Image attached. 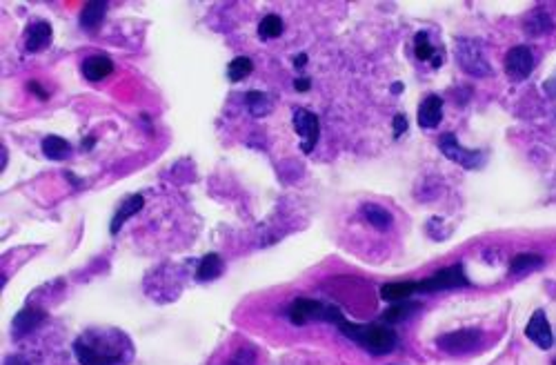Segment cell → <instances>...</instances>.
<instances>
[{
  "instance_id": "44dd1931",
  "label": "cell",
  "mask_w": 556,
  "mask_h": 365,
  "mask_svg": "<svg viewBox=\"0 0 556 365\" xmlns=\"http://www.w3.org/2000/svg\"><path fill=\"white\" fill-rule=\"evenodd\" d=\"M245 103H247V110H250V114H252V116H256V118H263V116H267L269 112H272V107H274L272 98H269L267 94H263V91H247Z\"/></svg>"
},
{
  "instance_id": "d6986e66",
  "label": "cell",
  "mask_w": 556,
  "mask_h": 365,
  "mask_svg": "<svg viewBox=\"0 0 556 365\" xmlns=\"http://www.w3.org/2000/svg\"><path fill=\"white\" fill-rule=\"evenodd\" d=\"M221 272H223V259L219 254H205L202 256V261H200V265H198V272H196V278L198 281H214V278H219L221 276Z\"/></svg>"
},
{
  "instance_id": "484cf974",
  "label": "cell",
  "mask_w": 556,
  "mask_h": 365,
  "mask_svg": "<svg viewBox=\"0 0 556 365\" xmlns=\"http://www.w3.org/2000/svg\"><path fill=\"white\" fill-rule=\"evenodd\" d=\"M414 53L418 60H432L434 58V45L429 43V36L425 32H418L414 38Z\"/></svg>"
},
{
  "instance_id": "ffe728a7",
  "label": "cell",
  "mask_w": 556,
  "mask_h": 365,
  "mask_svg": "<svg viewBox=\"0 0 556 365\" xmlns=\"http://www.w3.org/2000/svg\"><path fill=\"white\" fill-rule=\"evenodd\" d=\"M541 265H543V256H538V254H517L512 259V263H510V272L514 276H519V274L534 272V269H538Z\"/></svg>"
},
{
  "instance_id": "1f68e13d",
  "label": "cell",
  "mask_w": 556,
  "mask_h": 365,
  "mask_svg": "<svg viewBox=\"0 0 556 365\" xmlns=\"http://www.w3.org/2000/svg\"><path fill=\"white\" fill-rule=\"evenodd\" d=\"M305 63H307V53H298V56L294 58L296 67H305Z\"/></svg>"
},
{
  "instance_id": "8fae6325",
  "label": "cell",
  "mask_w": 556,
  "mask_h": 365,
  "mask_svg": "<svg viewBox=\"0 0 556 365\" xmlns=\"http://www.w3.org/2000/svg\"><path fill=\"white\" fill-rule=\"evenodd\" d=\"M51 43V27L47 20H34L27 27L25 47L27 51H40Z\"/></svg>"
},
{
  "instance_id": "d4e9b609",
  "label": "cell",
  "mask_w": 556,
  "mask_h": 365,
  "mask_svg": "<svg viewBox=\"0 0 556 365\" xmlns=\"http://www.w3.org/2000/svg\"><path fill=\"white\" fill-rule=\"evenodd\" d=\"M252 70H254L252 60L247 56H238V58H234L232 63H229V67H227V78L232 80V83H238V80L247 78L252 74Z\"/></svg>"
},
{
  "instance_id": "52a82bcc",
  "label": "cell",
  "mask_w": 556,
  "mask_h": 365,
  "mask_svg": "<svg viewBox=\"0 0 556 365\" xmlns=\"http://www.w3.org/2000/svg\"><path fill=\"white\" fill-rule=\"evenodd\" d=\"M483 339L481 330H474V328H465V330H456V332H447V334H441L437 339V345L443 350V352H450V354H465L470 350H474Z\"/></svg>"
},
{
  "instance_id": "3957f363",
  "label": "cell",
  "mask_w": 556,
  "mask_h": 365,
  "mask_svg": "<svg viewBox=\"0 0 556 365\" xmlns=\"http://www.w3.org/2000/svg\"><path fill=\"white\" fill-rule=\"evenodd\" d=\"M290 319L296 326H305L307 321H328V323H341L343 314L336 307L325 305L314 299H296L290 307Z\"/></svg>"
},
{
  "instance_id": "7402d4cb",
  "label": "cell",
  "mask_w": 556,
  "mask_h": 365,
  "mask_svg": "<svg viewBox=\"0 0 556 365\" xmlns=\"http://www.w3.org/2000/svg\"><path fill=\"white\" fill-rule=\"evenodd\" d=\"M43 152L51 160H63V158L70 156L72 147H70V143H67L65 139H60V136H45V141H43Z\"/></svg>"
},
{
  "instance_id": "8992f818",
  "label": "cell",
  "mask_w": 556,
  "mask_h": 365,
  "mask_svg": "<svg viewBox=\"0 0 556 365\" xmlns=\"http://www.w3.org/2000/svg\"><path fill=\"white\" fill-rule=\"evenodd\" d=\"M465 286H470V281H467V276L463 272V267L452 265V267L441 269V272H437V274L425 278V281H418V292L432 294V292L456 290V288H465Z\"/></svg>"
},
{
  "instance_id": "ba28073f",
  "label": "cell",
  "mask_w": 556,
  "mask_h": 365,
  "mask_svg": "<svg viewBox=\"0 0 556 365\" xmlns=\"http://www.w3.org/2000/svg\"><path fill=\"white\" fill-rule=\"evenodd\" d=\"M294 129L298 136L303 139L301 150L305 154H309L314 150V145L318 143V134H321V125H318V116L309 110H296L294 112Z\"/></svg>"
},
{
  "instance_id": "4fadbf2b",
  "label": "cell",
  "mask_w": 556,
  "mask_h": 365,
  "mask_svg": "<svg viewBox=\"0 0 556 365\" xmlns=\"http://www.w3.org/2000/svg\"><path fill=\"white\" fill-rule=\"evenodd\" d=\"M45 321V312L43 309H34V307H25L20 312L13 316L11 328H13V336L20 334H30L32 330H36L40 323Z\"/></svg>"
},
{
  "instance_id": "e0dca14e",
  "label": "cell",
  "mask_w": 556,
  "mask_h": 365,
  "mask_svg": "<svg viewBox=\"0 0 556 365\" xmlns=\"http://www.w3.org/2000/svg\"><path fill=\"white\" fill-rule=\"evenodd\" d=\"M107 13V3H87L85 9L80 11V27L85 32H96L101 23L105 20Z\"/></svg>"
},
{
  "instance_id": "f546056e",
  "label": "cell",
  "mask_w": 556,
  "mask_h": 365,
  "mask_svg": "<svg viewBox=\"0 0 556 365\" xmlns=\"http://www.w3.org/2000/svg\"><path fill=\"white\" fill-rule=\"evenodd\" d=\"M30 89H32V91L36 94V96H38L40 101H47V91H45L43 87H38V83H36V80H32V83H30Z\"/></svg>"
},
{
  "instance_id": "9a60e30c",
  "label": "cell",
  "mask_w": 556,
  "mask_h": 365,
  "mask_svg": "<svg viewBox=\"0 0 556 365\" xmlns=\"http://www.w3.org/2000/svg\"><path fill=\"white\" fill-rule=\"evenodd\" d=\"M80 70H83V76L87 80L96 83V80H103L114 72V63L107 56H89L83 60V67H80Z\"/></svg>"
},
{
  "instance_id": "30bf717a",
  "label": "cell",
  "mask_w": 556,
  "mask_h": 365,
  "mask_svg": "<svg viewBox=\"0 0 556 365\" xmlns=\"http://www.w3.org/2000/svg\"><path fill=\"white\" fill-rule=\"evenodd\" d=\"M525 336L530 339L536 347L541 350H550L552 343H554V334L550 330V323H548V316L543 309H538V312L532 314V319L527 321L525 326Z\"/></svg>"
},
{
  "instance_id": "603a6c76",
  "label": "cell",
  "mask_w": 556,
  "mask_h": 365,
  "mask_svg": "<svg viewBox=\"0 0 556 365\" xmlns=\"http://www.w3.org/2000/svg\"><path fill=\"white\" fill-rule=\"evenodd\" d=\"M416 307H418V303L399 301V303L392 305L389 309H385V312H383V321H387V323H401V321H405L408 316H412Z\"/></svg>"
},
{
  "instance_id": "836d02e7",
  "label": "cell",
  "mask_w": 556,
  "mask_h": 365,
  "mask_svg": "<svg viewBox=\"0 0 556 365\" xmlns=\"http://www.w3.org/2000/svg\"><path fill=\"white\" fill-rule=\"evenodd\" d=\"M67 179H70V181H72L74 185H78V183H80V181L76 179V177H72V174H67Z\"/></svg>"
},
{
  "instance_id": "e575fe53",
  "label": "cell",
  "mask_w": 556,
  "mask_h": 365,
  "mask_svg": "<svg viewBox=\"0 0 556 365\" xmlns=\"http://www.w3.org/2000/svg\"><path fill=\"white\" fill-rule=\"evenodd\" d=\"M554 365H556V361H554Z\"/></svg>"
},
{
  "instance_id": "4316f807",
  "label": "cell",
  "mask_w": 556,
  "mask_h": 365,
  "mask_svg": "<svg viewBox=\"0 0 556 365\" xmlns=\"http://www.w3.org/2000/svg\"><path fill=\"white\" fill-rule=\"evenodd\" d=\"M254 363H256V350L252 345H243L225 365H254Z\"/></svg>"
},
{
  "instance_id": "7c38bea8",
  "label": "cell",
  "mask_w": 556,
  "mask_h": 365,
  "mask_svg": "<svg viewBox=\"0 0 556 365\" xmlns=\"http://www.w3.org/2000/svg\"><path fill=\"white\" fill-rule=\"evenodd\" d=\"M441 118H443V101L437 94H432L418 107V125L423 129H432L441 123Z\"/></svg>"
},
{
  "instance_id": "ac0fdd59",
  "label": "cell",
  "mask_w": 556,
  "mask_h": 365,
  "mask_svg": "<svg viewBox=\"0 0 556 365\" xmlns=\"http://www.w3.org/2000/svg\"><path fill=\"white\" fill-rule=\"evenodd\" d=\"M363 214H365V219H368V223H372V227L376 229H389L392 223H394L392 214L383 205H376V203H365Z\"/></svg>"
},
{
  "instance_id": "277c9868",
  "label": "cell",
  "mask_w": 556,
  "mask_h": 365,
  "mask_svg": "<svg viewBox=\"0 0 556 365\" xmlns=\"http://www.w3.org/2000/svg\"><path fill=\"white\" fill-rule=\"evenodd\" d=\"M456 60L460 65V70L472 74V76H490L492 67L487 63L485 53H483V45L477 43V40H458L456 45Z\"/></svg>"
},
{
  "instance_id": "2e32d148",
  "label": "cell",
  "mask_w": 556,
  "mask_h": 365,
  "mask_svg": "<svg viewBox=\"0 0 556 365\" xmlns=\"http://www.w3.org/2000/svg\"><path fill=\"white\" fill-rule=\"evenodd\" d=\"M412 294H418V283H414V281L385 283V286L381 288V296H383L385 301H392V303H399V301L410 299Z\"/></svg>"
},
{
  "instance_id": "9c48e42d",
  "label": "cell",
  "mask_w": 556,
  "mask_h": 365,
  "mask_svg": "<svg viewBox=\"0 0 556 365\" xmlns=\"http://www.w3.org/2000/svg\"><path fill=\"white\" fill-rule=\"evenodd\" d=\"M532 70H534V56L530 47L517 45L505 53V72L512 80H517V83L525 80L532 74Z\"/></svg>"
},
{
  "instance_id": "f1b7e54d",
  "label": "cell",
  "mask_w": 556,
  "mask_h": 365,
  "mask_svg": "<svg viewBox=\"0 0 556 365\" xmlns=\"http://www.w3.org/2000/svg\"><path fill=\"white\" fill-rule=\"evenodd\" d=\"M294 87H296V91H307L311 87V83H309V78H296Z\"/></svg>"
},
{
  "instance_id": "83f0119b",
  "label": "cell",
  "mask_w": 556,
  "mask_h": 365,
  "mask_svg": "<svg viewBox=\"0 0 556 365\" xmlns=\"http://www.w3.org/2000/svg\"><path fill=\"white\" fill-rule=\"evenodd\" d=\"M394 139H399V136H403L405 134V129H408V120H405V116L403 114H396V118H394Z\"/></svg>"
},
{
  "instance_id": "4dcf8cb0",
  "label": "cell",
  "mask_w": 556,
  "mask_h": 365,
  "mask_svg": "<svg viewBox=\"0 0 556 365\" xmlns=\"http://www.w3.org/2000/svg\"><path fill=\"white\" fill-rule=\"evenodd\" d=\"M3 365H27L20 357H16V354H11V357H7L5 361H3Z\"/></svg>"
},
{
  "instance_id": "cb8c5ba5",
  "label": "cell",
  "mask_w": 556,
  "mask_h": 365,
  "mask_svg": "<svg viewBox=\"0 0 556 365\" xmlns=\"http://www.w3.org/2000/svg\"><path fill=\"white\" fill-rule=\"evenodd\" d=\"M283 34V20L276 13H267V16L259 23V36L263 40H272Z\"/></svg>"
},
{
  "instance_id": "6da1fadb",
  "label": "cell",
  "mask_w": 556,
  "mask_h": 365,
  "mask_svg": "<svg viewBox=\"0 0 556 365\" xmlns=\"http://www.w3.org/2000/svg\"><path fill=\"white\" fill-rule=\"evenodd\" d=\"M80 365H127L131 341L120 330H89L74 341Z\"/></svg>"
},
{
  "instance_id": "5bb4252c",
  "label": "cell",
  "mask_w": 556,
  "mask_h": 365,
  "mask_svg": "<svg viewBox=\"0 0 556 365\" xmlns=\"http://www.w3.org/2000/svg\"><path fill=\"white\" fill-rule=\"evenodd\" d=\"M145 205V198L143 194H134L129 196L127 200H123V205H118L116 214H114V219H112V225H110V232L112 234H118L120 232V227H123V223L127 219H131L134 214H138Z\"/></svg>"
},
{
  "instance_id": "7a4b0ae2",
  "label": "cell",
  "mask_w": 556,
  "mask_h": 365,
  "mask_svg": "<svg viewBox=\"0 0 556 365\" xmlns=\"http://www.w3.org/2000/svg\"><path fill=\"white\" fill-rule=\"evenodd\" d=\"M341 332L351 339L354 343L363 345L368 352L372 354H389L392 350L399 345V336L394 330H389L385 326H378V323H370V326H356V323L341 321L338 323Z\"/></svg>"
},
{
  "instance_id": "5b68a950",
  "label": "cell",
  "mask_w": 556,
  "mask_h": 365,
  "mask_svg": "<svg viewBox=\"0 0 556 365\" xmlns=\"http://www.w3.org/2000/svg\"><path fill=\"white\" fill-rule=\"evenodd\" d=\"M439 147L447 158L454 160V163H458L465 169H479L485 163V156L481 150H465V147H460L456 134H452V132L443 134V136L439 139Z\"/></svg>"
},
{
  "instance_id": "d6a6232c",
  "label": "cell",
  "mask_w": 556,
  "mask_h": 365,
  "mask_svg": "<svg viewBox=\"0 0 556 365\" xmlns=\"http://www.w3.org/2000/svg\"><path fill=\"white\" fill-rule=\"evenodd\" d=\"M0 152H3V158H0V167L5 169V165H7V150H5V145L0 147Z\"/></svg>"
}]
</instances>
